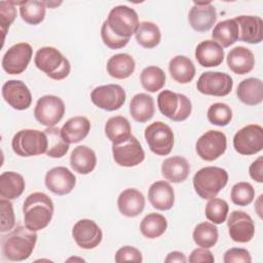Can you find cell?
<instances>
[{"mask_svg":"<svg viewBox=\"0 0 263 263\" xmlns=\"http://www.w3.org/2000/svg\"><path fill=\"white\" fill-rule=\"evenodd\" d=\"M37 233L26 226H16L7 234L1 236V252L9 261L27 260L35 248Z\"/></svg>","mask_w":263,"mask_h":263,"instance_id":"6da1fadb","label":"cell"},{"mask_svg":"<svg viewBox=\"0 0 263 263\" xmlns=\"http://www.w3.org/2000/svg\"><path fill=\"white\" fill-rule=\"evenodd\" d=\"M53 202L43 192H34L28 195L23 204L25 226L33 231L45 228L53 216Z\"/></svg>","mask_w":263,"mask_h":263,"instance_id":"7a4b0ae2","label":"cell"},{"mask_svg":"<svg viewBox=\"0 0 263 263\" xmlns=\"http://www.w3.org/2000/svg\"><path fill=\"white\" fill-rule=\"evenodd\" d=\"M35 66L53 80L65 79L71 71L69 60L55 47L44 46L36 51Z\"/></svg>","mask_w":263,"mask_h":263,"instance_id":"3957f363","label":"cell"},{"mask_svg":"<svg viewBox=\"0 0 263 263\" xmlns=\"http://www.w3.org/2000/svg\"><path fill=\"white\" fill-rule=\"evenodd\" d=\"M228 173L218 166H205L197 171L193 177L195 192L202 199H211L227 185Z\"/></svg>","mask_w":263,"mask_h":263,"instance_id":"277c9868","label":"cell"},{"mask_svg":"<svg viewBox=\"0 0 263 263\" xmlns=\"http://www.w3.org/2000/svg\"><path fill=\"white\" fill-rule=\"evenodd\" d=\"M11 147L18 156L30 157L46 153L48 143L44 132L25 128L13 136Z\"/></svg>","mask_w":263,"mask_h":263,"instance_id":"5b68a950","label":"cell"},{"mask_svg":"<svg viewBox=\"0 0 263 263\" xmlns=\"http://www.w3.org/2000/svg\"><path fill=\"white\" fill-rule=\"evenodd\" d=\"M157 106L161 114L176 122L187 119L192 111L191 101L185 95L170 89H164L158 93Z\"/></svg>","mask_w":263,"mask_h":263,"instance_id":"8992f818","label":"cell"},{"mask_svg":"<svg viewBox=\"0 0 263 263\" xmlns=\"http://www.w3.org/2000/svg\"><path fill=\"white\" fill-rule=\"evenodd\" d=\"M106 22L111 31L121 38H130L133 34H136L140 25L136 10L126 5L113 7Z\"/></svg>","mask_w":263,"mask_h":263,"instance_id":"52a82bcc","label":"cell"},{"mask_svg":"<svg viewBox=\"0 0 263 263\" xmlns=\"http://www.w3.org/2000/svg\"><path fill=\"white\" fill-rule=\"evenodd\" d=\"M145 139L150 150L156 155L165 156L174 147V133L162 121H155L145 129Z\"/></svg>","mask_w":263,"mask_h":263,"instance_id":"ba28073f","label":"cell"},{"mask_svg":"<svg viewBox=\"0 0 263 263\" xmlns=\"http://www.w3.org/2000/svg\"><path fill=\"white\" fill-rule=\"evenodd\" d=\"M65 114V104L63 100L57 96L46 95L38 99L34 116L36 120L47 127L54 126L61 121Z\"/></svg>","mask_w":263,"mask_h":263,"instance_id":"9c48e42d","label":"cell"},{"mask_svg":"<svg viewBox=\"0 0 263 263\" xmlns=\"http://www.w3.org/2000/svg\"><path fill=\"white\" fill-rule=\"evenodd\" d=\"M233 147L241 155H254L263 148V128L259 124H248L233 137Z\"/></svg>","mask_w":263,"mask_h":263,"instance_id":"30bf717a","label":"cell"},{"mask_svg":"<svg viewBox=\"0 0 263 263\" xmlns=\"http://www.w3.org/2000/svg\"><path fill=\"white\" fill-rule=\"evenodd\" d=\"M196 87L197 90L203 95L224 97L229 95L232 90L233 80L227 73L209 71L199 76Z\"/></svg>","mask_w":263,"mask_h":263,"instance_id":"8fae6325","label":"cell"},{"mask_svg":"<svg viewBox=\"0 0 263 263\" xmlns=\"http://www.w3.org/2000/svg\"><path fill=\"white\" fill-rule=\"evenodd\" d=\"M227 139L220 130L205 132L196 142L195 149L198 156L205 161H214L226 151Z\"/></svg>","mask_w":263,"mask_h":263,"instance_id":"7c38bea8","label":"cell"},{"mask_svg":"<svg viewBox=\"0 0 263 263\" xmlns=\"http://www.w3.org/2000/svg\"><path fill=\"white\" fill-rule=\"evenodd\" d=\"M33 54L32 46L27 42H20L10 46L2 58V68L10 75H17L23 73Z\"/></svg>","mask_w":263,"mask_h":263,"instance_id":"4fadbf2b","label":"cell"},{"mask_svg":"<svg viewBox=\"0 0 263 263\" xmlns=\"http://www.w3.org/2000/svg\"><path fill=\"white\" fill-rule=\"evenodd\" d=\"M125 91L119 84L100 85L90 92L91 102L106 111L118 110L125 102Z\"/></svg>","mask_w":263,"mask_h":263,"instance_id":"5bb4252c","label":"cell"},{"mask_svg":"<svg viewBox=\"0 0 263 263\" xmlns=\"http://www.w3.org/2000/svg\"><path fill=\"white\" fill-rule=\"evenodd\" d=\"M112 153L115 162L125 167L136 166L145 159V152L140 142L134 136L122 144H113Z\"/></svg>","mask_w":263,"mask_h":263,"instance_id":"9a60e30c","label":"cell"},{"mask_svg":"<svg viewBox=\"0 0 263 263\" xmlns=\"http://www.w3.org/2000/svg\"><path fill=\"white\" fill-rule=\"evenodd\" d=\"M72 236L78 247L84 250H91L101 243L103 233L95 221L82 219L73 226Z\"/></svg>","mask_w":263,"mask_h":263,"instance_id":"2e32d148","label":"cell"},{"mask_svg":"<svg viewBox=\"0 0 263 263\" xmlns=\"http://www.w3.org/2000/svg\"><path fill=\"white\" fill-rule=\"evenodd\" d=\"M230 238L235 242H248L255 234V224L250 215L242 211H233L227 220Z\"/></svg>","mask_w":263,"mask_h":263,"instance_id":"e0dca14e","label":"cell"},{"mask_svg":"<svg viewBox=\"0 0 263 263\" xmlns=\"http://www.w3.org/2000/svg\"><path fill=\"white\" fill-rule=\"evenodd\" d=\"M4 101L15 110H26L31 106L32 95L22 80H8L2 86Z\"/></svg>","mask_w":263,"mask_h":263,"instance_id":"ac0fdd59","label":"cell"},{"mask_svg":"<svg viewBox=\"0 0 263 263\" xmlns=\"http://www.w3.org/2000/svg\"><path fill=\"white\" fill-rule=\"evenodd\" d=\"M217 21V12L211 1L196 2L188 13V22L191 28L197 32L209 31Z\"/></svg>","mask_w":263,"mask_h":263,"instance_id":"d6986e66","label":"cell"},{"mask_svg":"<svg viewBox=\"0 0 263 263\" xmlns=\"http://www.w3.org/2000/svg\"><path fill=\"white\" fill-rule=\"evenodd\" d=\"M45 186L52 193L66 195L70 193L76 184V177L65 166H57L49 170L45 175Z\"/></svg>","mask_w":263,"mask_h":263,"instance_id":"ffe728a7","label":"cell"},{"mask_svg":"<svg viewBox=\"0 0 263 263\" xmlns=\"http://www.w3.org/2000/svg\"><path fill=\"white\" fill-rule=\"evenodd\" d=\"M235 22L238 25V40L258 44L263 39V22L257 15H239Z\"/></svg>","mask_w":263,"mask_h":263,"instance_id":"44dd1931","label":"cell"},{"mask_svg":"<svg viewBox=\"0 0 263 263\" xmlns=\"http://www.w3.org/2000/svg\"><path fill=\"white\" fill-rule=\"evenodd\" d=\"M148 199L151 205L159 211H167L175 202V192L166 181H156L151 184L148 190Z\"/></svg>","mask_w":263,"mask_h":263,"instance_id":"7402d4cb","label":"cell"},{"mask_svg":"<svg viewBox=\"0 0 263 263\" xmlns=\"http://www.w3.org/2000/svg\"><path fill=\"white\" fill-rule=\"evenodd\" d=\"M117 206L123 216L134 218L144 211L145 197L139 190L135 188H127L119 194Z\"/></svg>","mask_w":263,"mask_h":263,"instance_id":"603a6c76","label":"cell"},{"mask_svg":"<svg viewBox=\"0 0 263 263\" xmlns=\"http://www.w3.org/2000/svg\"><path fill=\"white\" fill-rule=\"evenodd\" d=\"M195 59L202 67H217L221 65L224 60L223 47L214 40L201 41L196 46Z\"/></svg>","mask_w":263,"mask_h":263,"instance_id":"cb8c5ba5","label":"cell"},{"mask_svg":"<svg viewBox=\"0 0 263 263\" xmlns=\"http://www.w3.org/2000/svg\"><path fill=\"white\" fill-rule=\"evenodd\" d=\"M229 69L238 75H245L251 72L255 66V58L253 52L245 46H236L232 48L226 58Z\"/></svg>","mask_w":263,"mask_h":263,"instance_id":"d4e9b609","label":"cell"},{"mask_svg":"<svg viewBox=\"0 0 263 263\" xmlns=\"http://www.w3.org/2000/svg\"><path fill=\"white\" fill-rule=\"evenodd\" d=\"M190 173L188 160L182 156H173L163 160L161 164L162 176L172 183L184 182Z\"/></svg>","mask_w":263,"mask_h":263,"instance_id":"484cf974","label":"cell"},{"mask_svg":"<svg viewBox=\"0 0 263 263\" xmlns=\"http://www.w3.org/2000/svg\"><path fill=\"white\" fill-rule=\"evenodd\" d=\"M90 130V122L84 116H74L68 119L61 128V135L68 144L82 141Z\"/></svg>","mask_w":263,"mask_h":263,"instance_id":"4316f807","label":"cell"},{"mask_svg":"<svg viewBox=\"0 0 263 263\" xmlns=\"http://www.w3.org/2000/svg\"><path fill=\"white\" fill-rule=\"evenodd\" d=\"M236 96L239 101L249 106H255L263 100V82L259 78L243 79L237 86Z\"/></svg>","mask_w":263,"mask_h":263,"instance_id":"83f0119b","label":"cell"},{"mask_svg":"<svg viewBox=\"0 0 263 263\" xmlns=\"http://www.w3.org/2000/svg\"><path fill=\"white\" fill-rule=\"evenodd\" d=\"M71 167L78 174L87 175L91 173L97 164V156L92 149L80 145L73 149L70 156Z\"/></svg>","mask_w":263,"mask_h":263,"instance_id":"f1b7e54d","label":"cell"},{"mask_svg":"<svg viewBox=\"0 0 263 263\" xmlns=\"http://www.w3.org/2000/svg\"><path fill=\"white\" fill-rule=\"evenodd\" d=\"M105 134L112 144H122L132 137L130 123L123 116H113L105 124Z\"/></svg>","mask_w":263,"mask_h":263,"instance_id":"f546056e","label":"cell"},{"mask_svg":"<svg viewBox=\"0 0 263 263\" xmlns=\"http://www.w3.org/2000/svg\"><path fill=\"white\" fill-rule=\"evenodd\" d=\"M154 101L148 93H137L129 103V113L132 117L141 123L147 122L154 115Z\"/></svg>","mask_w":263,"mask_h":263,"instance_id":"4dcf8cb0","label":"cell"},{"mask_svg":"<svg viewBox=\"0 0 263 263\" xmlns=\"http://www.w3.org/2000/svg\"><path fill=\"white\" fill-rule=\"evenodd\" d=\"M135 68V60L128 53L114 54L107 62L108 74L116 79L128 78L134 73Z\"/></svg>","mask_w":263,"mask_h":263,"instance_id":"1f68e13d","label":"cell"},{"mask_svg":"<svg viewBox=\"0 0 263 263\" xmlns=\"http://www.w3.org/2000/svg\"><path fill=\"white\" fill-rule=\"evenodd\" d=\"M26 187L22 175L15 172H4L0 176V195L5 199H15L22 195Z\"/></svg>","mask_w":263,"mask_h":263,"instance_id":"d6a6232c","label":"cell"},{"mask_svg":"<svg viewBox=\"0 0 263 263\" xmlns=\"http://www.w3.org/2000/svg\"><path fill=\"white\" fill-rule=\"evenodd\" d=\"M168 71L172 78L182 84L189 83L195 76V66L192 61L185 55L174 57L170 61Z\"/></svg>","mask_w":263,"mask_h":263,"instance_id":"836d02e7","label":"cell"},{"mask_svg":"<svg viewBox=\"0 0 263 263\" xmlns=\"http://www.w3.org/2000/svg\"><path fill=\"white\" fill-rule=\"evenodd\" d=\"M212 38L222 47H229L238 40V25L234 18L219 22L212 33Z\"/></svg>","mask_w":263,"mask_h":263,"instance_id":"e575fe53","label":"cell"},{"mask_svg":"<svg viewBox=\"0 0 263 263\" xmlns=\"http://www.w3.org/2000/svg\"><path fill=\"white\" fill-rule=\"evenodd\" d=\"M167 228V221L164 216L157 213H150L143 218L140 224L142 234L147 238L161 236Z\"/></svg>","mask_w":263,"mask_h":263,"instance_id":"d590c367","label":"cell"},{"mask_svg":"<svg viewBox=\"0 0 263 263\" xmlns=\"http://www.w3.org/2000/svg\"><path fill=\"white\" fill-rule=\"evenodd\" d=\"M136 39L141 46L153 48L159 44L161 33L156 24L152 22H142L137 29Z\"/></svg>","mask_w":263,"mask_h":263,"instance_id":"8d00e7d4","label":"cell"},{"mask_svg":"<svg viewBox=\"0 0 263 263\" xmlns=\"http://www.w3.org/2000/svg\"><path fill=\"white\" fill-rule=\"evenodd\" d=\"M140 80L142 86L146 90L156 92L165 84V73L157 66H149L141 72Z\"/></svg>","mask_w":263,"mask_h":263,"instance_id":"74e56055","label":"cell"},{"mask_svg":"<svg viewBox=\"0 0 263 263\" xmlns=\"http://www.w3.org/2000/svg\"><path fill=\"white\" fill-rule=\"evenodd\" d=\"M218 228L213 223L202 222L196 225L193 230V240L194 242L200 247L210 249L214 247L218 241Z\"/></svg>","mask_w":263,"mask_h":263,"instance_id":"f35d334b","label":"cell"},{"mask_svg":"<svg viewBox=\"0 0 263 263\" xmlns=\"http://www.w3.org/2000/svg\"><path fill=\"white\" fill-rule=\"evenodd\" d=\"M45 10L46 6L43 1H22L20 4L21 16L29 25L40 24L44 20Z\"/></svg>","mask_w":263,"mask_h":263,"instance_id":"ab89813d","label":"cell"},{"mask_svg":"<svg viewBox=\"0 0 263 263\" xmlns=\"http://www.w3.org/2000/svg\"><path fill=\"white\" fill-rule=\"evenodd\" d=\"M44 133L48 143L46 155L52 158L63 157L69 150V144L63 139L61 135V128L50 126L47 127Z\"/></svg>","mask_w":263,"mask_h":263,"instance_id":"60d3db41","label":"cell"},{"mask_svg":"<svg viewBox=\"0 0 263 263\" xmlns=\"http://www.w3.org/2000/svg\"><path fill=\"white\" fill-rule=\"evenodd\" d=\"M228 211V203L224 199L213 197L208 201L204 213L206 219L213 224H222L227 218Z\"/></svg>","mask_w":263,"mask_h":263,"instance_id":"b9f144b4","label":"cell"},{"mask_svg":"<svg viewBox=\"0 0 263 263\" xmlns=\"http://www.w3.org/2000/svg\"><path fill=\"white\" fill-rule=\"evenodd\" d=\"M209 121L218 126H226L232 119V110L225 103H215L208 110Z\"/></svg>","mask_w":263,"mask_h":263,"instance_id":"7bdbcfd3","label":"cell"},{"mask_svg":"<svg viewBox=\"0 0 263 263\" xmlns=\"http://www.w3.org/2000/svg\"><path fill=\"white\" fill-rule=\"evenodd\" d=\"M230 197L234 204L246 206L254 200L255 189L248 182H238L232 186Z\"/></svg>","mask_w":263,"mask_h":263,"instance_id":"ee69618b","label":"cell"},{"mask_svg":"<svg viewBox=\"0 0 263 263\" xmlns=\"http://www.w3.org/2000/svg\"><path fill=\"white\" fill-rule=\"evenodd\" d=\"M16 16V9L13 1L0 2V26L3 33V41L5 39L9 26L13 23Z\"/></svg>","mask_w":263,"mask_h":263,"instance_id":"f6af8a7d","label":"cell"},{"mask_svg":"<svg viewBox=\"0 0 263 263\" xmlns=\"http://www.w3.org/2000/svg\"><path fill=\"white\" fill-rule=\"evenodd\" d=\"M101 37L104 44L111 49H118L124 47L129 41V38H121L114 34L109 28L106 21L103 23L101 28Z\"/></svg>","mask_w":263,"mask_h":263,"instance_id":"bcb514c9","label":"cell"},{"mask_svg":"<svg viewBox=\"0 0 263 263\" xmlns=\"http://www.w3.org/2000/svg\"><path fill=\"white\" fill-rule=\"evenodd\" d=\"M0 210H1V225H0V231L6 232L13 228L15 224L14 219V213L12 203L9 201V199L1 198L0 200Z\"/></svg>","mask_w":263,"mask_h":263,"instance_id":"7dc6e473","label":"cell"},{"mask_svg":"<svg viewBox=\"0 0 263 263\" xmlns=\"http://www.w3.org/2000/svg\"><path fill=\"white\" fill-rule=\"evenodd\" d=\"M143 261L141 252L130 246H124L120 248L116 254H115V262L121 263V262H137L140 263Z\"/></svg>","mask_w":263,"mask_h":263,"instance_id":"c3c4849f","label":"cell"},{"mask_svg":"<svg viewBox=\"0 0 263 263\" xmlns=\"http://www.w3.org/2000/svg\"><path fill=\"white\" fill-rule=\"evenodd\" d=\"M224 263H250L252 262V257L250 252L242 248H231L227 250L223 257Z\"/></svg>","mask_w":263,"mask_h":263,"instance_id":"681fc988","label":"cell"},{"mask_svg":"<svg viewBox=\"0 0 263 263\" xmlns=\"http://www.w3.org/2000/svg\"><path fill=\"white\" fill-rule=\"evenodd\" d=\"M188 260L191 263H200V262L213 263L215 261V258L209 249L198 248L191 252Z\"/></svg>","mask_w":263,"mask_h":263,"instance_id":"f907efd6","label":"cell"},{"mask_svg":"<svg viewBox=\"0 0 263 263\" xmlns=\"http://www.w3.org/2000/svg\"><path fill=\"white\" fill-rule=\"evenodd\" d=\"M249 174L253 180L258 183L263 182V157L259 156L249 167Z\"/></svg>","mask_w":263,"mask_h":263,"instance_id":"816d5d0a","label":"cell"},{"mask_svg":"<svg viewBox=\"0 0 263 263\" xmlns=\"http://www.w3.org/2000/svg\"><path fill=\"white\" fill-rule=\"evenodd\" d=\"M187 261L185 255L182 252L174 251L167 254L166 258L164 259L165 263H172V262H179V263H185Z\"/></svg>","mask_w":263,"mask_h":263,"instance_id":"f5cc1de1","label":"cell"},{"mask_svg":"<svg viewBox=\"0 0 263 263\" xmlns=\"http://www.w3.org/2000/svg\"><path fill=\"white\" fill-rule=\"evenodd\" d=\"M262 197L263 195L261 194L258 199H257V202H256V205H255V211L257 212V214L259 215L260 218H262V210H261V201H262Z\"/></svg>","mask_w":263,"mask_h":263,"instance_id":"db71d44e","label":"cell"},{"mask_svg":"<svg viewBox=\"0 0 263 263\" xmlns=\"http://www.w3.org/2000/svg\"><path fill=\"white\" fill-rule=\"evenodd\" d=\"M44 2V4H45V6L46 7H49V8H53V7H55V6H59V5H61L62 4V2L60 1V2H53V1H43Z\"/></svg>","mask_w":263,"mask_h":263,"instance_id":"11a10c76","label":"cell"}]
</instances>
